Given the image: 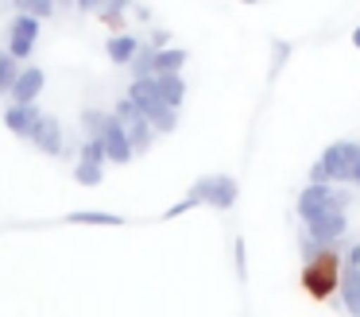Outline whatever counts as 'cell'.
I'll return each instance as SVG.
<instances>
[{"label": "cell", "instance_id": "13", "mask_svg": "<svg viewBox=\"0 0 360 317\" xmlns=\"http://www.w3.org/2000/svg\"><path fill=\"white\" fill-rule=\"evenodd\" d=\"M136 51H140V39H136L132 31H120V35H112L109 43H105V54H109V62H117V66H128Z\"/></svg>", "mask_w": 360, "mask_h": 317}, {"label": "cell", "instance_id": "10", "mask_svg": "<svg viewBox=\"0 0 360 317\" xmlns=\"http://www.w3.org/2000/svg\"><path fill=\"white\" fill-rule=\"evenodd\" d=\"M155 97H159V105H167V108H174V112H179V105L186 101V82H182V74L155 77Z\"/></svg>", "mask_w": 360, "mask_h": 317}, {"label": "cell", "instance_id": "24", "mask_svg": "<svg viewBox=\"0 0 360 317\" xmlns=\"http://www.w3.org/2000/svg\"><path fill=\"white\" fill-rule=\"evenodd\" d=\"M78 162H89V167H105V147H101V139H89L86 147H82V159Z\"/></svg>", "mask_w": 360, "mask_h": 317}, {"label": "cell", "instance_id": "31", "mask_svg": "<svg viewBox=\"0 0 360 317\" xmlns=\"http://www.w3.org/2000/svg\"><path fill=\"white\" fill-rule=\"evenodd\" d=\"M352 46H356V51H360V27L352 31Z\"/></svg>", "mask_w": 360, "mask_h": 317}, {"label": "cell", "instance_id": "3", "mask_svg": "<svg viewBox=\"0 0 360 317\" xmlns=\"http://www.w3.org/2000/svg\"><path fill=\"white\" fill-rule=\"evenodd\" d=\"M321 170H326L329 182H345L349 178V170L360 162V143H352V139H337V143L326 147V155H321Z\"/></svg>", "mask_w": 360, "mask_h": 317}, {"label": "cell", "instance_id": "17", "mask_svg": "<svg viewBox=\"0 0 360 317\" xmlns=\"http://www.w3.org/2000/svg\"><path fill=\"white\" fill-rule=\"evenodd\" d=\"M124 139H128V151H132V159H136V155H143L151 147L155 131L148 128V120H136V124H128V128H124Z\"/></svg>", "mask_w": 360, "mask_h": 317}, {"label": "cell", "instance_id": "25", "mask_svg": "<svg viewBox=\"0 0 360 317\" xmlns=\"http://www.w3.org/2000/svg\"><path fill=\"white\" fill-rule=\"evenodd\" d=\"M290 58V43H275V62H271V74H279V66Z\"/></svg>", "mask_w": 360, "mask_h": 317}, {"label": "cell", "instance_id": "16", "mask_svg": "<svg viewBox=\"0 0 360 317\" xmlns=\"http://www.w3.org/2000/svg\"><path fill=\"white\" fill-rule=\"evenodd\" d=\"M124 97L128 101H132V108H136V112H143V108H148V105H155V77H140V82H136V77H132V85H128V93H124Z\"/></svg>", "mask_w": 360, "mask_h": 317}, {"label": "cell", "instance_id": "15", "mask_svg": "<svg viewBox=\"0 0 360 317\" xmlns=\"http://www.w3.org/2000/svg\"><path fill=\"white\" fill-rule=\"evenodd\" d=\"M186 58H190V54L182 51V46H167V51H155V62H151V70H155V77H163V74H182Z\"/></svg>", "mask_w": 360, "mask_h": 317}, {"label": "cell", "instance_id": "14", "mask_svg": "<svg viewBox=\"0 0 360 317\" xmlns=\"http://www.w3.org/2000/svg\"><path fill=\"white\" fill-rule=\"evenodd\" d=\"M140 120H148V128L151 131H163V136H171L174 128H179V112H174V108H167V105H148L140 112Z\"/></svg>", "mask_w": 360, "mask_h": 317}, {"label": "cell", "instance_id": "26", "mask_svg": "<svg viewBox=\"0 0 360 317\" xmlns=\"http://www.w3.org/2000/svg\"><path fill=\"white\" fill-rule=\"evenodd\" d=\"M186 209H194V201H190V198H182L179 205L163 209V221H174V216H182V213H186Z\"/></svg>", "mask_w": 360, "mask_h": 317}, {"label": "cell", "instance_id": "11", "mask_svg": "<svg viewBox=\"0 0 360 317\" xmlns=\"http://www.w3.org/2000/svg\"><path fill=\"white\" fill-rule=\"evenodd\" d=\"M35 120H39V108H35V105H8V112H4L8 131H12V136H20V139L32 136Z\"/></svg>", "mask_w": 360, "mask_h": 317}, {"label": "cell", "instance_id": "19", "mask_svg": "<svg viewBox=\"0 0 360 317\" xmlns=\"http://www.w3.org/2000/svg\"><path fill=\"white\" fill-rule=\"evenodd\" d=\"M55 12V4L51 0H16V15H27V20H47V15Z\"/></svg>", "mask_w": 360, "mask_h": 317}, {"label": "cell", "instance_id": "28", "mask_svg": "<svg viewBox=\"0 0 360 317\" xmlns=\"http://www.w3.org/2000/svg\"><path fill=\"white\" fill-rule=\"evenodd\" d=\"M236 271H240V278L248 275V267H244V240H236Z\"/></svg>", "mask_w": 360, "mask_h": 317}, {"label": "cell", "instance_id": "8", "mask_svg": "<svg viewBox=\"0 0 360 317\" xmlns=\"http://www.w3.org/2000/svg\"><path fill=\"white\" fill-rule=\"evenodd\" d=\"M101 147H105V159L109 162H120V167H124V162H132V151H128V139H124V128H120L117 120H112V116H105V124H101Z\"/></svg>", "mask_w": 360, "mask_h": 317}, {"label": "cell", "instance_id": "29", "mask_svg": "<svg viewBox=\"0 0 360 317\" xmlns=\"http://www.w3.org/2000/svg\"><path fill=\"white\" fill-rule=\"evenodd\" d=\"M345 182H352V186H360V162H356V167H352V170H349V178H345Z\"/></svg>", "mask_w": 360, "mask_h": 317}, {"label": "cell", "instance_id": "2", "mask_svg": "<svg viewBox=\"0 0 360 317\" xmlns=\"http://www.w3.org/2000/svg\"><path fill=\"white\" fill-rule=\"evenodd\" d=\"M345 205H349V198L341 190H329V186H306L298 193V216H302V224L318 221L321 213H345Z\"/></svg>", "mask_w": 360, "mask_h": 317}, {"label": "cell", "instance_id": "1", "mask_svg": "<svg viewBox=\"0 0 360 317\" xmlns=\"http://www.w3.org/2000/svg\"><path fill=\"white\" fill-rule=\"evenodd\" d=\"M236 193H240V186H236L233 174H205L194 182V190L186 193L194 205H210L217 209V213H225V209L236 205Z\"/></svg>", "mask_w": 360, "mask_h": 317}, {"label": "cell", "instance_id": "7", "mask_svg": "<svg viewBox=\"0 0 360 317\" xmlns=\"http://www.w3.org/2000/svg\"><path fill=\"white\" fill-rule=\"evenodd\" d=\"M345 228H349V216H345V213H321L318 221L306 224V232H310V244H318V247L337 244V240L345 236Z\"/></svg>", "mask_w": 360, "mask_h": 317}, {"label": "cell", "instance_id": "21", "mask_svg": "<svg viewBox=\"0 0 360 317\" xmlns=\"http://www.w3.org/2000/svg\"><path fill=\"white\" fill-rule=\"evenodd\" d=\"M16 77H20V62H12L4 54V46H0V93H8L16 85Z\"/></svg>", "mask_w": 360, "mask_h": 317}, {"label": "cell", "instance_id": "12", "mask_svg": "<svg viewBox=\"0 0 360 317\" xmlns=\"http://www.w3.org/2000/svg\"><path fill=\"white\" fill-rule=\"evenodd\" d=\"M337 290H341L349 317H360V267H345L341 278H337Z\"/></svg>", "mask_w": 360, "mask_h": 317}, {"label": "cell", "instance_id": "23", "mask_svg": "<svg viewBox=\"0 0 360 317\" xmlns=\"http://www.w3.org/2000/svg\"><path fill=\"white\" fill-rule=\"evenodd\" d=\"M105 116H109V112H101V108H86V112H82V128H86V136H89V139H97V136H101Z\"/></svg>", "mask_w": 360, "mask_h": 317}, {"label": "cell", "instance_id": "4", "mask_svg": "<svg viewBox=\"0 0 360 317\" xmlns=\"http://www.w3.org/2000/svg\"><path fill=\"white\" fill-rule=\"evenodd\" d=\"M302 278H306V290H310L318 302H321V298H329V294L337 290V278H341L333 252H321V255H318V263H310V267L302 271Z\"/></svg>", "mask_w": 360, "mask_h": 317}, {"label": "cell", "instance_id": "30", "mask_svg": "<svg viewBox=\"0 0 360 317\" xmlns=\"http://www.w3.org/2000/svg\"><path fill=\"white\" fill-rule=\"evenodd\" d=\"M349 267H360V247H352V252H349Z\"/></svg>", "mask_w": 360, "mask_h": 317}, {"label": "cell", "instance_id": "18", "mask_svg": "<svg viewBox=\"0 0 360 317\" xmlns=\"http://www.w3.org/2000/svg\"><path fill=\"white\" fill-rule=\"evenodd\" d=\"M66 221H70V224H105V228H120V224H124V216L101 213V209H78V213H70Z\"/></svg>", "mask_w": 360, "mask_h": 317}, {"label": "cell", "instance_id": "27", "mask_svg": "<svg viewBox=\"0 0 360 317\" xmlns=\"http://www.w3.org/2000/svg\"><path fill=\"white\" fill-rule=\"evenodd\" d=\"M310 186H329V178H326V170H321V162H314V167H310Z\"/></svg>", "mask_w": 360, "mask_h": 317}, {"label": "cell", "instance_id": "6", "mask_svg": "<svg viewBox=\"0 0 360 317\" xmlns=\"http://www.w3.org/2000/svg\"><path fill=\"white\" fill-rule=\"evenodd\" d=\"M43 85H47V74H43L39 66H20V77L16 85H12V105H35L43 93Z\"/></svg>", "mask_w": 360, "mask_h": 317}, {"label": "cell", "instance_id": "22", "mask_svg": "<svg viewBox=\"0 0 360 317\" xmlns=\"http://www.w3.org/2000/svg\"><path fill=\"white\" fill-rule=\"evenodd\" d=\"M74 178H78L82 186H101V182H105V167H89V162H78V167H74Z\"/></svg>", "mask_w": 360, "mask_h": 317}, {"label": "cell", "instance_id": "9", "mask_svg": "<svg viewBox=\"0 0 360 317\" xmlns=\"http://www.w3.org/2000/svg\"><path fill=\"white\" fill-rule=\"evenodd\" d=\"M27 139H32L43 155H58V151H63V124H58L55 116H43L39 112V120H35V128H32V136H27Z\"/></svg>", "mask_w": 360, "mask_h": 317}, {"label": "cell", "instance_id": "5", "mask_svg": "<svg viewBox=\"0 0 360 317\" xmlns=\"http://www.w3.org/2000/svg\"><path fill=\"white\" fill-rule=\"evenodd\" d=\"M35 39H39V23H35V20H27V15H16V20L8 23V46H4V54H8L12 62L32 58Z\"/></svg>", "mask_w": 360, "mask_h": 317}, {"label": "cell", "instance_id": "20", "mask_svg": "<svg viewBox=\"0 0 360 317\" xmlns=\"http://www.w3.org/2000/svg\"><path fill=\"white\" fill-rule=\"evenodd\" d=\"M151 62H155V51L140 43V51H136V54H132V62H128V66H132V74H136V82H140V77H155Z\"/></svg>", "mask_w": 360, "mask_h": 317}]
</instances>
